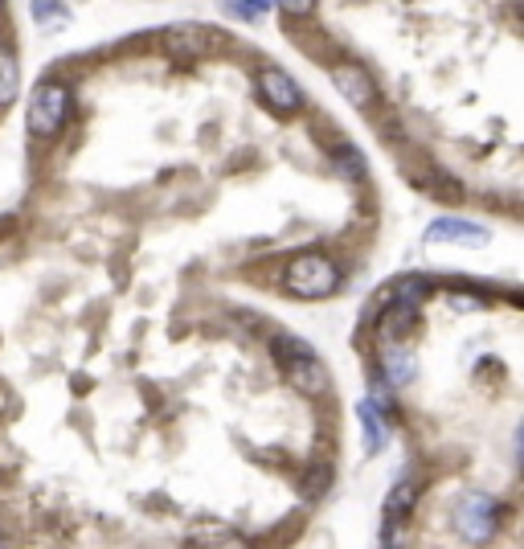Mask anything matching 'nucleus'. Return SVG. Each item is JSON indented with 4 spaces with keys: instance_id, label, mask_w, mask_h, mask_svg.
I'll use <instances>...</instances> for the list:
<instances>
[{
    "instance_id": "obj_4",
    "label": "nucleus",
    "mask_w": 524,
    "mask_h": 549,
    "mask_svg": "<svg viewBox=\"0 0 524 549\" xmlns=\"http://www.w3.org/2000/svg\"><path fill=\"white\" fill-rule=\"evenodd\" d=\"M258 87H262V99H267L271 111H295L303 103V91L295 87V78L283 70V66H262L258 70Z\"/></svg>"
},
{
    "instance_id": "obj_11",
    "label": "nucleus",
    "mask_w": 524,
    "mask_h": 549,
    "mask_svg": "<svg viewBox=\"0 0 524 549\" xmlns=\"http://www.w3.org/2000/svg\"><path fill=\"white\" fill-rule=\"evenodd\" d=\"M414 500H418V480L406 476L398 488L389 492V500H385V529H389L393 521H402V517L410 513V504H414Z\"/></svg>"
},
{
    "instance_id": "obj_6",
    "label": "nucleus",
    "mask_w": 524,
    "mask_h": 549,
    "mask_svg": "<svg viewBox=\"0 0 524 549\" xmlns=\"http://www.w3.org/2000/svg\"><path fill=\"white\" fill-rule=\"evenodd\" d=\"M377 369H381V377L385 382L398 390V386H406V382H414V373H418V365H414V357H410V349H402V345H385L381 353H377V361H373Z\"/></svg>"
},
{
    "instance_id": "obj_18",
    "label": "nucleus",
    "mask_w": 524,
    "mask_h": 549,
    "mask_svg": "<svg viewBox=\"0 0 524 549\" xmlns=\"http://www.w3.org/2000/svg\"><path fill=\"white\" fill-rule=\"evenodd\" d=\"M226 13L230 17H262V13H267V5H230Z\"/></svg>"
},
{
    "instance_id": "obj_17",
    "label": "nucleus",
    "mask_w": 524,
    "mask_h": 549,
    "mask_svg": "<svg viewBox=\"0 0 524 549\" xmlns=\"http://www.w3.org/2000/svg\"><path fill=\"white\" fill-rule=\"evenodd\" d=\"M447 304H451L455 312H479V308H484V300H479V295H467V291H459V287L447 291Z\"/></svg>"
},
{
    "instance_id": "obj_7",
    "label": "nucleus",
    "mask_w": 524,
    "mask_h": 549,
    "mask_svg": "<svg viewBox=\"0 0 524 549\" xmlns=\"http://www.w3.org/2000/svg\"><path fill=\"white\" fill-rule=\"evenodd\" d=\"M459 525H463V533L471 537V541H484L488 533H492V504L484 500V496H463V504H459Z\"/></svg>"
},
{
    "instance_id": "obj_14",
    "label": "nucleus",
    "mask_w": 524,
    "mask_h": 549,
    "mask_svg": "<svg viewBox=\"0 0 524 549\" xmlns=\"http://www.w3.org/2000/svg\"><path fill=\"white\" fill-rule=\"evenodd\" d=\"M271 349H275V357L287 361V365H291L295 357H308V345H303L299 336H291L287 328H275V332H271Z\"/></svg>"
},
{
    "instance_id": "obj_2",
    "label": "nucleus",
    "mask_w": 524,
    "mask_h": 549,
    "mask_svg": "<svg viewBox=\"0 0 524 549\" xmlns=\"http://www.w3.org/2000/svg\"><path fill=\"white\" fill-rule=\"evenodd\" d=\"M66 111H70V87L66 82H46L29 103V132L33 136H54L66 123Z\"/></svg>"
},
{
    "instance_id": "obj_10",
    "label": "nucleus",
    "mask_w": 524,
    "mask_h": 549,
    "mask_svg": "<svg viewBox=\"0 0 524 549\" xmlns=\"http://www.w3.org/2000/svg\"><path fill=\"white\" fill-rule=\"evenodd\" d=\"M209 46H213V33H209L205 25H181V29L168 33V50H172V54L193 58V54H205Z\"/></svg>"
},
{
    "instance_id": "obj_9",
    "label": "nucleus",
    "mask_w": 524,
    "mask_h": 549,
    "mask_svg": "<svg viewBox=\"0 0 524 549\" xmlns=\"http://www.w3.org/2000/svg\"><path fill=\"white\" fill-rule=\"evenodd\" d=\"M426 242H488V230L471 226L463 218H439L426 230Z\"/></svg>"
},
{
    "instance_id": "obj_15",
    "label": "nucleus",
    "mask_w": 524,
    "mask_h": 549,
    "mask_svg": "<svg viewBox=\"0 0 524 549\" xmlns=\"http://www.w3.org/2000/svg\"><path fill=\"white\" fill-rule=\"evenodd\" d=\"M17 87H21V70H17V58H13V54H0V107H5V103H13Z\"/></svg>"
},
{
    "instance_id": "obj_19",
    "label": "nucleus",
    "mask_w": 524,
    "mask_h": 549,
    "mask_svg": "<svg viewBox=\"0 0 524 549\" xmlns=\"http://www.w3.org/2000/svg\"><path fill=\"white\" fill-rule=\"evenodd\" d=\"M209 549H250V545H242V541H217V545H209Z\"/></svg>"
},
{
    "instance_id": "obj_3",
    "label": "nucleus",
    "mask_w": 524,
    "mask_h": 549,
    "mask_svg": "<svg viewBox=\"0 0 524 549\" xmlns=\"http://www.w3.org/2000/svg\"><path fill=\"white\" fill-rule=\"evenodd\" d=\"M332 82L353 107H361L365 115H377V87L357 62H332Z\"/></svg>"
},
{
    "instance_id": "obj_13",
    "label": "nucleus",
    "mask_w": 524,
    "mask_h": 549,
    "mask_svg": "<svg viewBox=\"0 0 524 549\" xmlns=\"http://www.w3.org/2000/svg\"><path fill=\"white\" fill-rule=\"evenodd\" d=\"M361 427H365V439H369V455H377L385 447V427H381V410L369 398L361 402Z\"/></svg>"
},
{
    "instance_id": "obj_8",
    "label": "nucleus",
    "mask_w": 524,
    "mask_h": 549,
    "mask_svg": "<svg viewBox=\"0 0 524 549\" xmlns=\"http://www.w3.org/2000/svg\"><path fill=\"white\" fill-rule=\"evenodd\" d=\"M287 377L295 382V390H303V394H324L328 390V369H324V361L320 357H295L291 365H287Z\"/></svg>"
},
{
    "instance_id": "obj_16",
    "label": "nucleus",
    "mask_w": 524,
    "mask_h": 549,
    "mask_svg": "<svg viewBox=\"0 0 524 549\" xmlns=\"http://www.w3.org/2000/svg\"><path fill=\"white\" fill-rule=\"evenodd\" d=\"M336 173L361 181V177H365V156H361L357 148H348V144H344V148L336 152Z\"/></svg>"
},
{
    "instance_id": "obj_12",
    "label": "nucleus",
    "mask_w": 524,
    "mask_h": 549,
    "mask_svg": "<svg viewBox=\"0 0 524 549\" xmlns=\"http://www.w3.org/2000/svg\"><path fill=\"white\" fill-rule=\"evenodd\" d=\"M299 492L308 496V500H320V496H328V492H332V468H328V463H316V468H308V472H303V480H299Z\"/></svg>"
},
{
    "instance_id": "obj_1",
    "label": "nucleus",
    "mask_w": 524,
    "mask_h": 549,
    "mask_svg": "<svg viewBox=\"0 0 524 549\" xmlns=\"http://www.w3.org/2000/svg\"><path fill=\"white\" fill-rule=\"evenodd\" d=\"M287 287L303 300H324L340 287V267L328 255H303L287 267Z\"/></svg>"
},
{
    "instance_id": "obj_5",
    "label": "nucleus",
    "mask_w": 524,
    "mask_h": 549,
    "mask_svg": "<svg viewBox=\"0 0 524 549\" xmlns=\"http://www.w3.org/2000/svg\"><path fill=\"white\" fill-rule=\"evenodd\" d=\"M381 308H385V312L377 316V336H381L385 345H398L402 336L414 332V324H418V308H414V304H389V295H385Z\"/></svg>"
}]
</instances>
